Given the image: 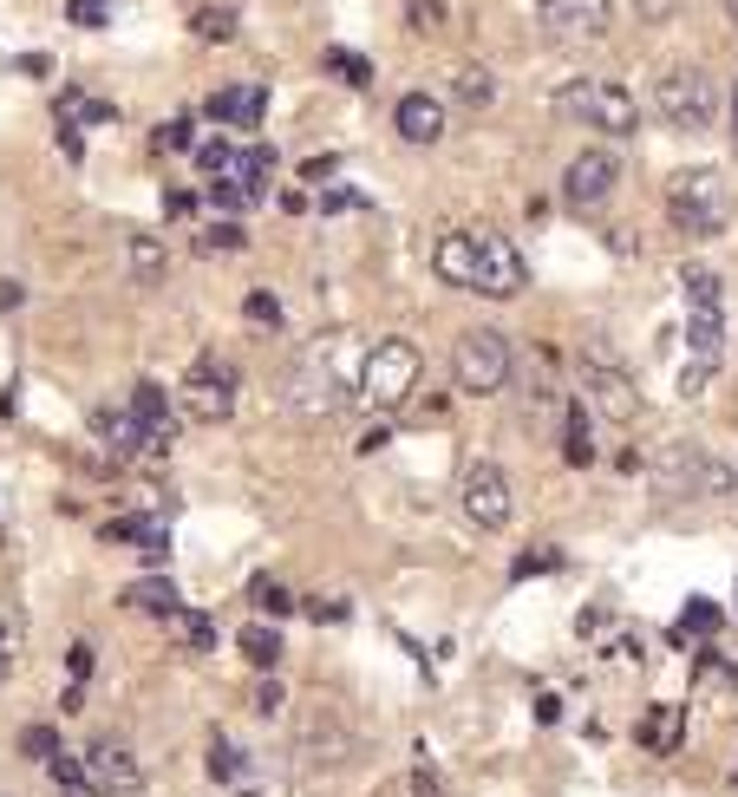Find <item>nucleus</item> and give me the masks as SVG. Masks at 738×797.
Here are the masks:
<instances>
[{
    "label": "nucleus",
    "mask_w": 738,
    "mask_h": 797,
    "mask_svg": "<svg viewBox=\"0 0 738 797\" xmlns=\"http://www.w3.org/2000/svg\"><path fill=\"white\" fill-rule=\"evenodd\" d=\"M549 111H556L562 124H582V131H602V137H634V131H641L634 92L615 85V79H595V72L562 79V85L549 92Z\"/></svg>",
    "instance_id": "1"
},
{
    "label": "nucleus",
    "mask_w": 738,
    "mask_h": 797,
    "mask_svg": "<svg viewBox=\"0 0 738 797\" xmlns=\"http://www.w3.org/2000/svg\"><path fill=\"white\" fill-rule=\"evenodd\" d=\"M667 216H674L680 236L713 242V236H726V222H733V183H726L713 164L674 170V183H667Z\"/></svg>",
    "instance_id": "2"
},
{
    "label": "nucleus",
    "mask_w": 738,
    "mask_h": 797,
    "mask_svg": "<svg viewBox=\"0 0 738 797\" xmlns=\"http://www.w3.org/2000/svg\"><path fill=\"white\" fill-rule=\"evenodd\" d=\"M719 105H726V98H719V85H713L706 65H667V72L654 79V111H661L667 131L700 137V131L719 124Z\"/></svg>",
    "instance_id": "3"
},
{
    "label": "nucleus",
    "mask_w": 738,
    "mask_h": 797,
    "mask_svg": "<svg viewBox=\"0 0 738 797\" xmlns=\"http://www.w3.org/2000/svg\"><path fill=\"white\" fill-rule=\"evenodd\" d=\"M654 491L667 497V504H706V497H733L738 491V471L733 464H719V458H706L700 445H687V438H674L661 458H654Z\"/></svg>",
    "instance_id": "4"
},
{
    "label": "nucleus",
    "mask_w": 738,
    "mask_h": 797,
    "mask_svg": "<svg viewBox=\"0 0 738 797\" xmlns=\"http://www.w3.org/2000/svg\"><path fill=\"white\" fill-rule=\"evenodd\" d=\"M510 373H517V353H510V340L497 327H464L458 334V347H451V386L464 399H497L510 386Z\"/></svg>",
    "instance_id": "5"
},
{
    "label": "nucleus",
    "mask_w": 738,
    "mask_h": 797,
    "mask_svg": "<svg viewBox=\"0 0 738 797\" xmlns=\"http://www.w3.org/2000/svg\"><path fill=\"white\" fill-rule=\"evenodd\" d=\"M412 386H419V347L399 340V334L392 340H373L366 360H360V399L379 406V412H392V406L412 399Z\"/></svg>",
    "instance_id": "6"
},
{
    "label": "nucleus",
    "mask_w": 738,
    "mask_h": 797,
    "mask_svg": "<svg viewBox=\"0 0 738 797\" xmlns=\"http://www.w3.org/2000/svg\"><path fill=\"white\" fill-rule=\"evenodd\" d=\"M582 399H589L602 419H615V425H628V419L641 412V386H634V373H628L602 340L582 353Z\"/></svg>",
    "instance_id": "7"
},
{
    "label": "nucleus",
    "mask_w": 738,
    "mask_h": 797,
    "mask_svg": "<svg viewBox=\"0 0 738 797\" xmlns=\"http://www.w3.org/2000/svg\"><path fill=\"white\" fill-rule=\"evenodd\" d=\"M536 33L549 46H595L615 33V0H536Z\"/></svg>",
    "instance_id": "8"
},
{
    "label": "nucleus",
    "mask_w": 738,
    "mask_h": 797,
    "mask_svg": "<svg viewBox=\"0 0 738 797\" xmlns=\"http://www.w3.org/2000/svg\"><path fill=\"white\" fill-rule=\"evenodd\" d=\"M471 242H477V294H491V301H517L523 281H530L523 249H517L504 229H491V222H477Z\"/></svg>",
    "instance_id": "9"
},
{
    "label": "nucleus",
    "mask_w": 738,
    "mask_h": 797,
    "mask_svg": "<svg viewBox=\"0 0 738 797\" xmlns=\"http://www.w3.org/2000/svg\"><path fill=\"white\" fill-rule=\"evenodd\" d=\"M458 504H464V517H471L477 530H504V523H510V510H517V497H510V478H504V464L477 458V464L464 471V484H458Z\"/></svg>",
    "instance_id": "10"
},
{
    "label": "nucleus",
    "mask_w": 738,
    "mask_h": 797,
    "mask_svg": "<svg viewBox=\"0 0 738 797\" xmlns=\"http://www.w3.org/2000/svg\"><path fill=\"white\" fill-rule=\"evenodd\" d=\"M615 190H621V157H615V150H582V157L562 170V203H569V209H602Z\"/></svg>",
    "instance_id": "11"
},
{
    "label": "nucleus",
    "mask_w": 738,
    "mask_h": 797,
    "mask_svg": "<svg viewBox=\"0 0 738 797\" xmlns=\"http://www.w3.org/2000/svg\"><path fill=\"white\" fill-rule=\"evenodd\" d=\"M392 131H399V144L432 150V144L445 137V98H438V92H406V98L392 105Z\"/></svg>",
    "instance_id": "12"
},
{
    "label": "nucleus",
    "mask_w": 738,
    "mask_h": 797,
    "mask_svg": "<svg viewBox=\"0 0 738 797\" xmlns=\"http://www.w3.org/2000/svg\"><path fill=\"white\" fill-rule=\"evenodd\" d=\"M183 399L196 419H229L235 406V366L229 360H196V373L183 379Z\"/></svg>",
    "instance_id": "13"
},
{
    "label": "nucleus",
    "mask_w": 738,
    "mask_h": 797,
    "mask_svg": "<svg viewBox=\"0 0 738 797\" xmlns=\"http://www.w3.org/2000/svg\"><path fill=\"white\" fill-rule=\"evenodd\" d=\"M209 124H229V131H255L262 118H268V85L262 79H249V85H222V92H209Z\"/></svg>",
    "instance_id": "14"
},
{
    "label": "nucleus",
    "mask_w": 738,
    "mask_h": 797,
    "mask_svg": "<svg viewBox=\"0 0 738 797\" xmlns=\"http://www.w3.org/2000/svg\"><path fill=\"white\" fill-rule=\"evenodd\" d=\"M85 778L98 785V797H131L144 785V772H137V759L124 752V746H111V739H98V746H85Z\"/></svg>",
    "instance_id": "15"
},
{
    "label": "nucleus",
    "mask_w": 738,
    "mask_h": 797,
    "mask_svg": "<svg viewBox=\"0 0 738 797\" xmlns=\"http://www.w3.org/2000/svg\"><path fill=\"white\" fill-rule=\"evenodd\" d=\"M131 419L144 425V445H150V451H170L177 412H170V393H164L157 379H137V386H131Z\"/></svg>",
    "instance_id": "16"
},
{
    "label": "nucleus",
    "mask_w": 738,
    "mask_h": 797,
    "mask_svg": "<svg viewBox=\"0 0 738 797\" xmlns=\"http://www.w3.org/2000/svg\"><path fill=\"white\" fill-rule=\"evenodd\" d=\"M432 275L445 288H477V242H471V229H445L432 242Z\"/></svg>",
    "instance_id": "17"
},
{
    "label": "nucleus",
    "mask_w": 738,
    "mask_h": 797,
    "mask_svg": "<svg viewBox=\"0 0 738 797\" xmlns=\"http://www.w3.org/2000/svg\"><path fill=\"white\" fill-rule=\"evenodd\" d=\"M288 399L294 406H307V412H334L347 393H340V379H334V366L320 360V353H307L294 373H288Z\"/></svg>",
    "instance_id": "18"
},
{
    "label": "nucleus",
    "mask_w": 738,
    "mask_h": 797,
    "mask_svg": "<svg viewBox=\"0 0 738 797\" xmlns=\"http://www.w3.org/2000/svg\"><path fill=\"white\" fill-rule=\"evenodd\" d=\"M105 543H137L150 563H170V523H157V517H111Z\"/></svg>",
    "instance_id": "19"
},
{
    "label": "nucleus",
    "mask_w": 738,
    "mask_h": 797,
    "mask_svg": "<svg viewBox=\"0 0 738 797\" xmlns=\"http://www.w3.org/2000/svg\"><path fill=\"white\" fill-rule=\"evenodd\" d=\"M124 268H131L137 288H157L164 268H170V255H164V242H157L150 229H131V236H124Z\"/></svg>",
    "instance_id": "20"
},
{
    "label": "nucleus",
    "mask_w": 738,
    "mask_h": 797,
    "mask_svg": "<svg viewBox=\"0 0 738 797\" xmlns=\"http://www.w3.org/2000/svg\"><path fill=\"white\" fill-rule=\"evenodd\" d=\"M268 177H275V144H249V150H235V170H229V183L255 203V196H268Z\"/></svg>",
    "instance_id": "21"
},
{
    "label": "nucleus",
    "mask_w": 738,
    "mask_h": 797,
    "mask_svg": "<svg viewBox=\"0 0 738 797\" xmlns=\"http://www.w3.org/2000/svg\"><path fill=\"white\" fill-rule=\"evenodd\" d=\"M92 432H98V445H105L111 458H137V451H144V425H137L131 412H92Z\"/></svg>",
    "instance_id": "22"
},
{
    "label": "nucleus",
    "mask_w": 738,
    "mask_h": 797,
    "mask_svg": "<svg viewBox=\"0 0 738 797\" xmlns=\"http://www.w3.org/2000/svg\"><path fill=\"white\" fill-rule=\"evenodd\" d=\"M451 98H458L464 111L497 105V72H491V65H477V59H471V65H458V72H451Z\"/></svg>",
    "instance_id": "23"
},
{
    "label": "nucleus",
    "mask_w": 738,
    "mask_h": 797,
    "mask_svg": "<svg viewBox=\"0 0 738 797\" xmlns=\"http://www.w3.org/2000/svg\"><path fill=\"white\" fill-rule=\"evenodd\" d=\"M680 733H687V707H654V713L634 726V739H641L648 752H674V746H680Z\"/></svg>",
    "instance_id": "24"
},
{
    "label": "nucleus",
    "mask_w": 738,
    "mask_h": 797,
    "mask_svg": "<svg viewBox=\"0 0 738 797\" xmlns=\"http://www.w3.org/2000/svg\"><path fill=\"white\" fill-rule=\"evenodd\" d=\"M562 458L576 464V471H589L595 464V425H589V412H582V399L562 412Z\"/></svg>",
    "instance_id": "25"
},
{
    "label": "nucleus",
    "mask_w": 738,
    "mask_h": 797,
    "mask_svg": "<svg viewBox=\"0 0 738 797\" xmlns=\"http://www.w3.org/2000/svg\"><path fill=\"white\" fill-rule=\"evenodd\" d=\"M124 602H131L137 615H164V621H170V615L183 608V602H177V582H170V576H164V582H157V576L131 582V589H124Z\"/></svg>",
    "instance_id": "26"
},
{
    "label": "nucleus",
    "mask_w": 738,
    "mask_h": 797,
    "mask_svg": "<svg viewBox=\"0 0 738 797\" xmlns=\"http://www.w3.org/2000/svg\"><path fill=\"white\" fill-rule=\"evenodd\" d=\"M680 301H687V307H726V281H719L713 268L687 262V268H680Z\"/></svg>",
    "instance_id": "27"
},
{
    "label": "nucleus",
    "mask_w": 738,
    "mask_h": 797,
    "mask_svg": "<svg viewBox=\"0 0 738 797\" xmlns=\"http://www.w3.org/2000/svg\"><path fill=\"white\" fill-rule=\"evenodd\" d=\"M719 628H726V615H719L706 595H693V602H687V615H680V641H687V635H693V641H713Z\"/></svg>",
    "instance_id": "28"
},
{
    "label": "nucleus",
    "mask_w": 738,
    "mask_h": 797,
    "mask_svg": "<svg viewBox=\"0 0 738 797\" xmlns=\"http://www.w3.org/2000/svg\"><path fill=\"white\" fill-rule=\"evenodd\" d=\"M327 65H334L353 92H366V85L379 79V72H373V59H366V52H347V46H327Z\"/></svg>",
    "instance_id": "29"
},
{
    "label": "nucleus",
    "mask_w": 738,
    "mask_h": 797,
    "mask_svg": "<svg viewBox=\"0 0 738 797\" xmlns=\"http://www.w3.org/2000/svg\"><path fill=\"white\" fill-rule=\"evenodd\" d=\"M242 654H249V667L275 674V661H281V635H275V628H242Z\"/></svg>",
    "instance_id": "30"
},
{
    "label": "nucleus",
    "mask_w": 738,
    "mask_h": 797,
    "mask_svg": "<svg viewBox=\"0 0 738 797\" xmlns=\"http://www.w3.org/2000/svg\"><path fill=\"white\" fill-rule=\"evenodd\" d=\"M170 621H177V635H183V641H190L196 654H209V648H216V621H209L203 608H177Z\"/></svg>",
    "instance_id": "31"
},
{
    "label": "nucleus",
    "mask_w": 738,
    "mask_h": 797,
    "mask_svg": "<svg viewBox=\"0 0 738 797\" xmlns=\"http://www.w3.org/2000/svg\"><path fill=\"white\" fill-rule=\"evenodd\" d=\"M203 765H209V778H216V785L249 778V752H242V746H209V759H203Z\"/></svg>",
    "instance_id": "32"
},
{
    "label": "nucleus",
    "mask_w": 738,
    "mask_h": 797,
    "mask_svg": "<svg viewBox=\"0 0 738 797\" xmlns=\"http://www.w3.org/2000/svg\"><path fill=\"white\" fill-rule=\"evenodd\" d=\"M249 602H255L262 615H294V595H288L275 576H255V582H249Z\"/></svg>",
    "instance_id": "33"
},
{
    "label": "nucleus",
    "mask_w": 738,
    "mask_h": 797,
    "mask_svg": "<svg viewBox=\"0 0 738 797\" xmlns=\"http://www.w3.org/2000/svg\"><path fill=\"white\" fill-rule=\"evenodd\" d=\"M196 39H235V13L229 7H196Z\"/></svg>",
    "instance_id": "34"
},
{
    "label": "nucleus",
    "mask_w": 738,
    "mask_h": 797,
    "mask_svg": "<svg viewBox=\"0 0 738 797\" xmlns=\"http://www.w3.org/2000/svg\"><path fill=\"white\" fill-rule=\"evenodd\" d=\"M556 569H562V550H523V556L510 563L517 582H530V576H556Z\"/></svg>",
    "instance_id": "35"
},
{
    "label": "nucleus",
    "mask_w": 738,
    "mask_h": 797,
    "mask_svg": "<svg viewBox=\"0 0 738 797\" xmlns=\"http://www.w3.org/2000/svg\"><path fill=\"white\" fill-rule=\"evenodd\" d=\"M445 20H451L445 0H406V26H412V33H438Z\"/></svg>",
    "instance_id": "36"
},
{
    "label": "nucleus",
    "mask_w": 738,
    "mask_h": 797,
    "mask_svg": "<svg viewBox=\"0 0 738 797\" xmlns=\"http://www.w3.org/2000/svg\"><path fill=\"white\" fill-rule=\"evenodd\" d=\"M242 242H249V229H242V222H209V229L196 236V249H203V255H216V249H242Z\"/></svg>",
    "instance_id": "37"
},
{
    "label": "nucleus",
    "mask_w": 738,
    "mask_h": 797,
    "mask_svg": "<svg viewBox=\"0 0 738 797\" xmlns=\"http://www.w3.org/2000/svg\"><path fill=\"white\" fill-rule=\"evenodd\" d=\"M242 314H249L255 327H281V301H275L268 288H249V301H242Z\"/></svg>",
    "instance_id": "38"
},
{
    "label": "nucleus",
    "mask_w": 738,
    "mask_h": 797,
    "mask_svg": "<svg viewBox=\"0 0 738 797\" xmlns=\"http://www.w3.org/2000/svg\"><path fill=\"white\" fill-rule=\"evenodd\" d=\"M20 752L46 765V759H52V752H65V746H59V733H52V726H26V733H20Z\"/></svg>",
    "instance_id": "39"
},
{
    "label": "nucleus",
    "mask_w": 738,
    "mask_h": 797,
    "mask_svg": "<svg viewBox=\"0 0 738 797\" xmlns=\"http://www.w3.org/2000/svg\"><path fill=\"white\" fill-rule=\"evenodd\" d=\"M196 164H203V177L216 183V177H229V170H235V150L216 137V144H203V150H196Z\"/></svg>",
    "instance_id": "40"
},
{
    "label": "nucleus",
    "mask_w": 738,
    "mask_h": 797,
    "mask_svg": "<svg viewBox=\"0 0 738 797\" xmlns=\"http://www.w3.org/2000/svg\"><path fill=\"white\" fill-rule=\"evenodd\" d=\"M347 209H366V196H360V190H347V183L320 190V216H347Z\"/></svg>",
    "instance_id": "41"
},
{
    "label": "nucleus",
    "mask_w": 738,
    "mask_h": 797,
    "mask_svg": "<svg viewBox=\"0 0 738 797\" xmlns=\"http://www.w3.org/2000/svg\"><path fill=\"white\" fill-rule=\"evenodd\" d=\"M249 707H255V713H262V720H275V713H281V707H288V693H281V680H275V674H268V680H262V687H255V700H249Z\"/></svg>",
    "instance_id": "42"
},
{
    "label": "nucleus",
    "mask_w": 738,
    "mask_h": 797,
    "mask_svg": "<svg viewBox=\"0 0 738 797\" xmlns=\"http://www.w3.org/2000/svg\"><path fill=\"white\" fill-rule=\"evenodd\" d=\"M196 144V131H190V118H170L164 131H157V150H190Z\"/></svg>",
    "instance_id": "43"
},
{
    "label": "nucleus",
    "mask_w": 738,
    "mask_h": 797,
    "mask_svg": "<svg viewBox=\"0 0 738 797\" xmlns=\"http://www.w3.org/2000/svg\"><path fill=\"white\" fill-rule=\"evenodd\" d=\"M307 615H314V621H327V628H334V621H347V615H353V608H347V602H340V595H314V602H307Z\"/></svg>",
    "instance_id": "44"
},
{
    "label": "nucleus",
    "mask_w": 738,
    "mask_h": 797,
    "mask_svg": "<svg viewBox=\"0 0 738 797\" xmlns=\"http://www.w3.org/2000/svg\"><path fill=\"white\" fill-rule=\"evenodd\" d=\"M334 170H340V157H307V164H301V183H314V190H320Z\"/></svg>",
    "instance_id": "45"
},
{
    "label": "nucleus",
    "mask_w": 738,
    "mask_h": 797,
    "mask_svg": "<svg viewBox=\"0 0 738 797\" xmlns=\"http://www.w3.org/2000/svg\"><path fill=\"white\" fill-rule=\"evenodd\" d=\"M412 797H445V785H438V772H432V765H419V772H412Z\"/></svg>",
    "instance_id": "46"
},
{
    "label": "nucleus",
    "mask_w": 738,
    "mask_h": 797,
    "mask_svg": "<svg viewBox=\"0 0 738 797\" xmlns=\"http://www.w3.org/2000/svg\"><path fill=\"white\" fill-rule=\"evenodd\" d=\"M72 20L78 26H105V0H72Z\"/></svg>",
    "instance_id": "47"
},
{
    "label": "nucleus",
    "mask_w": 738,
    "mask_h": 797,
    "mask_svg": "<svg viewBox=\"0 0 738 797\" xmlns=\"http://www.w3.org/2000/svg\"><path fill=\"white\" fill-rule=\"evenodd\" d=\"M59 150H65V157H78V150H85V144H78V124H72V118H59Z\"/></svg>",
    "instance_id": "48"
},
{
    "label": "nucleus",
    "mask_w": 738,
    "mask_h": 797,
    "mask_svg": "<svg viewBox=\"0 0 738 797\" xmlns=\"http://www.w3.org/2000/svg\"><path fill=\"white\" fill-rule=\"evenodd\" d=\"M59 713H85V687H78V680H72L65 693H59Z\"/></svg>",
    "instance_id": "49"
},
{
    "label": "nucleus",
    "mask_w": 738,
    "mask_h": 797,
    "mask_svg": "<svg viewBox=\"0 0 738 797\" xmlns=\"http://www.w3.org/2000/svg\"><path fill=\"white\" fill-rule=\"evenodd\" d=\"M536 720H543V726H556V720H562V700H556V693H543V700H536Z\"/></svg>",
    "instance_id": "50"
},
{
    "label": "nucleus",
    "mask_w": 738,
    "mask_h": 797,
    "mask_svg": "<svg viewBox=\"0 0 738 797\" xmlns=\"http://www.w3.org/2000/svg\"><path fill=\"white\" fill-rule=\"evenodd\" d=\"M65 661H72V680H85V674H92V648H72Z\"/></svg>",
    "instance_id": "51"
},
{
    "label": "nucleus",
    "mask_w": 738,
    "mask_h": 797,
    "mask_svg": "<svg viewBox=\"0 0 738 797\" xmlns=\"http://www.w3.org/2000/svg\"><path fill=\"white\" fill-rule=\"evenodd\" d=\"M20 301H26V288L20 281H0V307H20Z\"/></svg>",
    "instance_id": "52"
},
{
    "label": "nucleus",
    "mask_w": 738,
    "mask_h": 797,
    "mask_svg": "<svg viewBox=\"0 0 738 797\" xmlns=\"http://www.w3.org/2000/svg\"><path fill=\"white\" fill-rule=\"evenodd\" d=\"M726 118H733L726 131H733V150H738V85H733V98H726Z\"/></svg>",
    "instance_id": "53"
},
{
    "label": "nucleus",
    "mask_w": 738,
    "mask_h": 797,
    "mask_svg": "<svg viewBox=\"0 0 738 797\" xmlns=\"http://www.w3.org/2000/svg\"><path fill=\"white\" fill-rule=\"evenodd\" d=\"M719 7H726V20H733V26H738V0H719Z\"/></svg>",
    "instance_id": "54"
},
{
    "label": "nucleus",
    "mask_w": 738,
    "mask_h": 797,
    "mask_svg": "<svg viewBox=\"0 0 738 797\" xmlns=\"http://www.w3.org/2000/svg\"><path fill=\"white\" fill-rule=\"evenodd\" d=\"M235 797H255V792H235Z\"/></svg>",
    "instance_id": "55"
}]
</instances>
